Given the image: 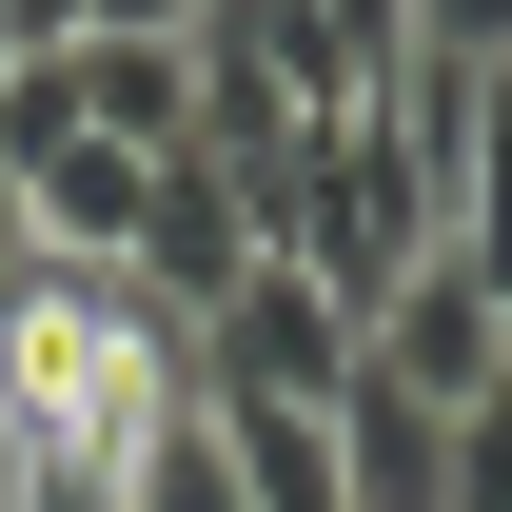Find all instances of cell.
<instances>
[{
    "label": "cell",
    "instance_id": "6da1fadb",
    "mask_svg": "<svg viewBox=\"0 0 512 512\" xmlns=\"http://www.w3.org/2000/svg\"><path fill=\"white\" fill-rule=\"evenodd\" d=\"M355 375H394L414 414H473V394H512V296L473 276V256H394L375 296H355Z\"/></svg>",
    "mask_w": 512,
    "mask_h": 512
},
{
    "label": "cell",
    "instance_id": "7a4b0ae2",
    "mask_svg": "<svg viewBox=\"0 0 512 512\" xmlns=\"http://www.w3.org/2000/svg\"><path fill=\"white\" fill-rule=\"evenodd\" d=\"M197 394H276V414H335L355 394V296L296 276V256H256L237 296L197 316Z\"/></svg>",
    "mask_w": 512,
    "mask_h": 512
},
{
    "label": "cell",
    "instance_id": "3957f363",
    "mask_svg": "<svg viewBox=\"0 0 512 512\" xmlns=\"http://www.w3.org/2000/svg\"><path fill=\"white\" fill-rule=\"evenodd\" d=\"M138 296H158V316H217V296H237L256 276V217H237V178H217V158H158V197H138V256H119Z\"/></svg>",
    "mask_w": 512,
    "mask_h": 512
},
{
    "label": "cell",
    "instance_id": "277c9868",
    "mask_svg": "<svg viewBox=\"0 0 512 512\" xmlns=\"http://www.w3.org/2000/svg\"><path fill=\"white\" fill-rule=\"evenodd\" d=\"M335 512H453V414H414L394 375L335 394Z\"/></svg>",
    "mask_w": 512,
    "mask_h": 512
},
{
    "label": "cell",
    "instance_id": "5b68a950",
    "mask_svg": "<svg viewBox=\"0 0 512 512\" xmlns=\"http://www.w3.org/2000/svg\"><path fill=\"white\" fill-rule=\"evenodd\" d=\"M138 197H158V158H119V138H60V158H20V237L119 276V256H138Z\"/></svg>",
    "mask_w": 512,
    "mask_h": 512
},
{
    "label": "cell",
    "instance_id": "8992f818",
    "mask_svg": "<svg viewBox=\"0 0 512 512\" xmlns=\"http://www.w3.org/2000/svg\"><path fill=\"white\" fill-rule=\"evenodd\" d=\"M60 60H79V138L197 158V60H178V40H60Z\"/></svg>",
    "mask_w": 512,
    "mask_h": 512
},
{
    "label": "cell",
    "instance_id": "52a82bcc",
    "mask_svg": "<svg viewBox=\"0 0 512 512\" xmlns=\"http://www.w3.org/2000/svg\"><path fill=\"white\" fill-rule=\"evenodd\" d=\"M197 414H217L256 512H335V414H276V394H197Z\"/></svg>",
    "mask_w": 512,
    "mask_h": 512
},
{
    "label": "cell",
    "instance_id": "ba28073f",
    "mask_svg": "<svg viewBox=\"0 0 512 512\" xmlns=\"http://www.w3.org/2000/svg\"><path fill=\"white\" fill-rule=\"evenodd\" d=\"M394 79H512V0H394Z\"/></svg>",
    "mask_w": 512,
    "mask_h": 512
},
{
    "label": "cell",
    "instance_id": "9c48e42d",
    "mask_svg": "<svg viewBox=\"0 0 512 512\" xmlns=\"http://www.w3.org/2000/svg\"><path fill=\"white\" fill-rule=\"evenodd\" d=\"M0 512H138V453H99V434H20Z\"/></svg>",
    "mask_w": 512,
    "mask_h": 512
},
{
    "label": "cell",
    "instance_id": "30bf717a",
    "mask_svg": "<svg viewBox=\"0 0 512 512\" xmlns=\"http://www.w3.org/2000/svg\"><path fill=\"white\" fill-rule=\"evenodd\" d=\"M138 512H256V493H237V453H217V414H178V434L138 453Z\"/></svg>",
    "mask_w": 512,
    "mask_h": 512
},
{
    "label": "cell",
    "instance_id": "8fae6325",
    "mask_svg": "<svg viewBox=\"0 0 512 512\" xmlns=\"http://www.w3.org/2000/svg\"><path fill=\"white\" fill-rule=\"evenodd\" d=\"M453 512H512V394L453 414Z\"/></svg>",
    "mask_w": 512,
    "mask_h": 512
},
{
    "label": "cell",
    "instance_id": "7c38bea8",
    "mask_svg": "<svg viewBox=\"0 0 512 512\" xmlns=\"http://www.w3.org/2000/svg\"><path fill=\"white\" fill-rule=\"evenodd\" d=\"M20 256H40V237H20V178H0V276H20Z\"/></svg>",
    "mask_w": 512,
    "mask_h": 512
},
{
    "label": "cell",
    "instance_id": "4fadbf2b",
    "mask_svg": "<svg viewBox=\"0 0 512 512\" xmlns=\"http://www.w3.org/2000/svg\"><path fill=\"white\" fill-rule=\"evenodd\" d=\"M0 473H20V434H0Z\"/></svg>",
    "mask_w": 512,
    "mask_h": 512
},
{
    "label": "cell",
    "instance_id": "5bb4252c",
    "mask_svg": "<svg viewBox=\"0 0 512 512\" xmlns=\"http://www.w3.org/2000/svg\"><path fill=\"white\" fill-rule=\"evenodd\" d=\"M493 99H512V79H493Z\"/></svg>",
    "mask_w": 512,
    "mask_h": 512
}]
</instances>
